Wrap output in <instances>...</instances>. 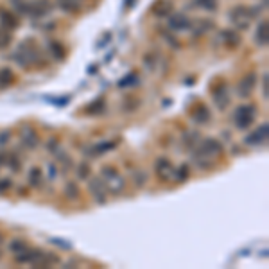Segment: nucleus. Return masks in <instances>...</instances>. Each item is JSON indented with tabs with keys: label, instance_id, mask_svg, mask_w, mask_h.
Returning a JSON list of instances; mask_svg holds the SVG:
<instances>
[{
	"label": "nucleus",
	"instance_id": "obj_1",
	"mask_svg": "<svg viewBox=\"0 0 269 269\" xmlns=\"http://www.w3.org/2000/svg\"><path fill=\"white\" fill-rule=\"evenodd\" d=\"M13 60L20 65L22 69H31L33 65H38L42 60V54H40V49L36 47V43L33 40H26L18 45L17 52L13 54Z\"/></svg>",
	"mask_w": 269,
	"mask_h": 269
},
{
	"label": "nucleus",
	"instance_id": "obj_2",
	"mask_svg": "<svg viewBox=\"0 0 269 269\" xmlns=\"http://www.w3.org/2000/svg\"><path fill=\"white\" fill-rule=\"evenodd\" d=\"M221 153H222L221 142L215 140V138H205V140L201 142L199 149L194 153V160H196V163H199V165L205 169V167L212 165L214 160L217 158Z\"/></svg>",
	"mask_w": 269,
	"mask_h": 269
},
{
	"label": "nucleus",
	"instance_id": "obj_3",
	"mask_svg": "<svg viewBox=\"0 0 269 269\" xmlns=\"http://www.w3.org/2000/svg\"><path fill=\"white\" fill-rule=\"evenodd\" d=\"M101 179H103V183H104V187H106V190H108V192H111V194L122 192V190H124V187H126L124 178L119 174V171H117L115 167H111V165L103 167V169H101Z\"/></svg>",
	"mask_w": 269,
	"mask_h": 269
},
{
	"label": "nucleus",
	"instance_id": "obj_4",
	"mask_svg": "<svg viewBox=\"0 0 269 269\" xmlns=\"http://www.w3.org/2000/svg\"><path fill=\"white\" fill-rule=\"evenodd\" d=\"M256 17V11H253V8H246V6H237L230 11V22L233 24L235 29L246 31L251 26L253 18Z\"/></svg>",
	"mask_w": 269,
	"mask_h": 269
},
{
	"label": "nucleus",
	"instance_id": "obj_5",
	"mask_svg": "<svg viewBox=\"0 0 269 269\" xmlns=\"http://www.w3.org/2000/svg\"><path fill=\"white\" fill-rule=\"evenodd\" d=\"M255 119H256V108L253 104H242L233 113V124L240 131L248 129L255 122Z\"/></svg>",
	"mask_w": 269,
	"mask_h": 269
},
{
	"label": "nucleus",
	"instance_id": "obj_6",
	"mask_svg": "<svg viewBox=\"0 0 269 269\" xmlns=\"http://www.w3.org/2000/svg\"><path fill=\"white\" fill-rule=\"evenodd\" d=\"M51 11H52L51 0H33V2H27L26 15H29L33 18H42V17H47Z\"/></svg>",
	"mask_w": 269,
	"mask_h": 269
},
{
	"label": "nucleus",
	"instance_id": "obj_7",
	"mask_svg": "<svg viewBox=\"0 0 269 269\" xmlns=\"http://www.w3.org/2000/svg\"><path fill=\"white\" fill-rule=\"evenodd\" d=\"M154 172L158 176L162 181H171L174 178V165L171 163L169 158H158L156 163H154Z\"/></svg>",
	"mask_w": 269,
	"mask_h": 269
},
{
	"label": "nucleus",
	"instance_id": "obj_8",
	"mask_svg": "<svg viewBox=\"0 0 269 269\" xmlns=\"http://www.w3.org/2000/svg\"><path fill=\"white\" fill-rule=\"evenodd\" d=\"M90 179V178H88ZM88 190L90 194H92V197L95 199V203H99V205H104L106 203V187H104L103 179L101 178H92L88 181Z\"/></svg>",
	"mask_w": 269,
	"mask_h": 269
},
{
	"label": "nucleus",
	"instance_id": "obj_9",
	"mask_svg": "<svg viewBox=\"0 0 269 269\" xmlns=\"http://www.w3.org/2000/svg\"><path fill=\"white\" fill-rule=\"evenodd\" d=\"M255 83H256V74L255 72H249L248 76H244L239 81V85H237V95H239L240 99L249 97L251 92H253V88H255Z\"/></svg>",
	"mask_w": 269,
	"mask_h": 269
},
{
	"label": "nucleus",
	"instance_id": "obj_10",
	"mask_svg": "<svg viewBox=\"0 0 269 269\" xmlns=\"http://www.w3.org/2000/svg\"><path fill=\"white\" fill-rule=\"evenodd\" d=\"M214 103H215V106H217L221 111H224L228 106H230L231 95H230V90H228V86L224 85V83H222V85H219L217 88H215V92H214Z\"/></svg>",
	"mask_w": 269,
	"mask_h": 269
},
{
	"label": "nucleus",
	"instance_id": "obj_11",
	"mask_svg": "<svg viewBox=\"0 0 269 269\" xmlns=\"http://www.w3.org/2000/svg\"><path fill=\"white\" fill-rule=\"evenodd\" d=\"M219 43L221 45H224L226 49H237L240 45V36L237 31L233 29H222L221 33H219Z\"/></svg>",
	"mask_w": 269,
	"mask_h": 269
},
{
	"label": "nucleus",
	"instance_id": "obj_12",
	"mask_svg": "<svg viewBox=\"0 0 269 269\" xmlns=\"http://www.w3.org/2000/svg\"><path fill=\"white\" fill-rule=\"evenodd\" d=\"M192 26V22L187 15L183 13H176V15H171L169 18V29L171 31H176V33H181V31H188Z\"/></svg>",
	"mask_w": 269,
	"mask_h": 269
},
{
	"label": "nucleus",
	"instance_id": "obj_13",
	"mask_svg": "<svg viewBox=\"0 0 269 269\" xmlns=\"http://www.w3.org/2000/svg\"><path fill=\"white\" fill-rule=\"evenodd\" d=\"M267 135H269V126L264 122V124L258 126V128L255 129V131L249 133L248 137L244 138V142H246L248 145H260L262 142L267 140Z\"/></svg>",
	"mask_w": 269,
	"mask_h": 269
},
{
	"label": "nucleus",
	"instance_id": "obj_14",
	"mask_svg": "<svg viewBox=\"0 0 269 269\" xmlns=\"http://www.w3.org/2000/svg\"><path fill=\"white\" fill-rule=\"evenodd\" d=\"M60 262L61 260L58 255H54V253H51V251H42V249H40L38 256H36V260L33 265H36V267H52V265L60 264Z\"/></svg>",
	"mask_w": 269,
	"mask_h": 269
},
{
	"label": "nucleus",
	"instance_id": "obj_15",
	"mask_svg": "<svg viewBox=\"0 0 269 269\" xmlns=\"http://www.w3.org/2000/svg\"><path fill=\"white\" fill-rule=\"evenodd\" d=\"M0 26H2V29H6V31H15V29H18V18H17V15L13 13V11H9V9H4V11H0Z\"/></svg>",
	"mask_w": 269,
	"mask_h": 269
},
{
	"label": "nucleus",
	"instance_id": "obj_16",
	"mask_svg": "<svg viewBox=\"0 0 269 269\" xmlns=\"http://www.w3.org/2000/svg\"><path fill=\"white\" fill-rule=\"evenodd\" d=\"M22 144L26 145L27 149H35V147H38V144H40L38 133H36L33 128H29V126H26V128L22 129Z\"/></svg>",
	"mask_w": 269,
	"mask_h": 269
},
{
	"label": "nucleus",
	"instance_id": "obj_17",
	"mask_svg": "<svg viewBox=\"0 0 269 269\" xmlns=\"http://www.w3.org/2000/svg\"><path fill=\"white\" fill-rule=\"evenodd\" d=\"M172 9H174V6H172L171 0H158V2L153 6V13L156 15V17L163 18V17H169V15L172 13Z\"/></svg>",
	"mask_w": 269,
	"mask_h": 269
},
{
	"label": "nucleus",
	"instance_id": "obj_18",
	"mask_svg": "<svg viewBox=\"0 0 269 269\" xmlns=\"http://www.w3.org/2000/svg\"><path fill=\"white\" fill-rule=\"evenodd\" d=\"M83 2L85 0H58V8L61 11H65V13L74 15L83 8Z\"/></svg>",
	"mask_w": 269,
	"mask_h": 269
},
{
	"label": "nucleus",
	"instance_id": "obj_19",
	"mask_svg": "<svg viewBox=\"0 0 269 269\" xmlns=\"http://www.w3.org/2000/svg\"><path fill=\"white\" fill-rule=\"evenodd\" d=\"M267 40H269V26H267V22L264 20L258 24V27H256L255 42H256V45L265 47V45H267Z\"/></svg>",
	"mask_w": 269,
	"mask_h": 269
},
{
	"label": "nucleus",
	"instance_id": "obj_20",
	"mask_svg": "<svg viewBox=\"0 0 269 269\" xmlns=\"http://www.w3.org/2000/svg\"><path fill=\"white\" fill-rule=\"evenodd\" d=\"M190 117H192V120L197 122V124H206L210 120V110L206 106H203V104H197L192 110V115Z\"/></svg>",
	"mask_w": 269,
	"mask_h": 269
},
{
	"label": "nucleus",
	"instance_id": "obj_21",
	"mask_svg": "<svg viewBox=\"0 0 269 269\" xmlns=\"http://www.w3.org/2000/svg\"><path fill=\"white\" fill-rule=\"evenodd\" d=\"M15 83V74L11 69L4 67V69H0V90H6Z\"/></svg>",
	"mask_w": 269,
	"mask_h": 269
},
{
	"label": "nucleus",
	"instance_id": "obj_22",
	"mask_svg": "<svg viewBox=\"0 0 269 269\" xmlns=\"http://www.w3.org/2000/svg\"><path fill=\"white\" fill-rule=\"evenodd\" d=\"M29 248V242H27L26 239H13L11 242H9V251L13 253V255H18V253L26 251V249Z\"/></svg>",
	"mask_w": 269,
	"mask_h": 269
},
{
	"label": "nucleus",
	"instance_id": "obj_23",
	"mask_svg": "<svg viewBox=\"0 0 269 269\" xmlns=\"http://www.w3.org/2000/svg\"><path fill=\"white\" fill-rule=\"evenodd\" d=\"M104 110H106V101L104 99H97V101H94L92 104L86 106V113H90V115H99Z\"/></svg>",
	"mask_w": 269,
	"mask_h": 269
},
{
	"label": "nucleus",
	"instance_id": "obj_24",
	"mask_svg": "<svg viewBox=\"0 0 269 269\" xmlns=\"http://www.w3.org/2000/svg\"><path fill=\"white\" fill-rule=\"evenodd\" d=\"M29 185L31 187H40V183L43 181V174H42V169L40 167H33L29 171Z\"/></svg>",
	"mask_w": 269,
	"mask_h": 269
},
{
	"label": "nucleus",
	"instance_id": "obj_25",
	"mask_svg": "<svg viewBox=\"0 0 269 269\" xmlns=\"http://www.w3.org/2000/svg\"><path fill=\"white\" fill-rule=\"evenodd\" d=\"M190 29L194 31V35H205V33H208L210 29H212V22L210 20H199L197 24H192L190 26Z\"/></svg>",
	"mask_w": 269,
	"mask_h": 269
},
{
	"label": "nucleus",
	"instance_id": "obj_26",
	"mask_svg": "<svg viewBox=\"0 0 269 269\" xmlns=\"http://www.w3.org/2000/svg\"><path fill=\"white\" fill-rule=\"evenodd\" d=\"M49 52L54 56L56 60H61V58H65V49H63V45H61L60 42H51V43H49Z\"/></svg>",
	"mask_w": 269,
	"mask_h": 269
},
{
	"label": "nucleus",
	"instance_id": "obj_27",
	"mask_svg": "<svg viewBox=\"0 0 269 269\" xmlns=\"http://www.w3.org/2000/svg\"><path fill=\"white\" fill-rule=\"evenodd\" d=\"M113 147H115V144H113V142H106V144H97V145H94V147H92V151H94V156H101V154H104V153H108V151H111L113 149Z\"/></svg>",
	"mask_w": 269,
	"mask_h": 269
},
{
	"label": "nucleus",
	"instance_id": "obj_28",
	"mask_svg": "<svg viewBox=\"0 0 269 269\" xmlns=\"http://www.w3.org/2000/svg\"><path fill=\"white\" fill-rule=\"evenodd\" d=\"M188 174H190V167H188L187 163H183V165H179L178 169H174V178L178 179V181H185V179L188 178Z\"/></svg>",
	"mask_w": 269,
	"mask_h": 269
},
{
	"label": "nucleus",
	"instance_id": "obj_29",
	"mask_svg": "<svg viewBox=\"0 0 269 269\" xmlns=\"http://www.w3.org/2000/svg\"><path fill=\"white\" fill-rule=\"evenodd\" d=\"M65 196L69 197V199H77L79 197V188L74 181H69V183L65 185Z\"/></svg>",
	"mask_w": 269,
	"mask_h": 269
},
{
	"label": "nucleus",
	"instance_id": "obj_30",
	"mask_svg": "<svg viewBox=\"0 0 269 269\" xmlns=\"http://www.w3.org/2000/svg\"><path fill=\"white\" fill-rule=\"evenodd\" d=\"M137 83H138V76H137V74H129V76H126L124 79H120L119 86H120V88H128V86H135Z\"/></svg>",
	"mask_w": 269,
	"mask_h": 269
},
{
	"label": "nucleus",
	"instance_id": "obj_31",
	"mask_svg": "<svg viewBox=\"0 0 269 269\" xmlns=\"http://www.w3.org/2000/svg\"><path fill=\"white\" fill-rule=\"evenodd\" d=\"M11 43V33L6 29H0V49H8Z\"/></svg>",
	"mask_w": 269,
	"mask_h": 269
},
{
	"label": "nucleus",
	"instance_id": "obj_32",
	"mask_svg": "<svg viewBox=\"0 0 269 269\" xmlns=\"http://www.w3.org/2000/svg\"><path fill=\"white\" fill-rule=\"evenodd\" d=\"M196 4L201 9H206V11H214L217 8V0H196Z\"/></svg>",
	"mask_w": 269,
	"mask_h": 269
},
{
	"label": "nucleus",
	"instance_id": "obj_33",
	"mask_svg": "<svg viewBox=\"0 0 269 269\" xmlns=\"http://www.w3.org/2000/svg\"><path fill=\"white\" fill-rule=\"evenodd\" d=\"M77 178L79 179H88L90 178V165L88 163H81L77 167Z\"/></svg>",
	"mask_w": 269,
	"mask_h": 269
},
{
	"label": "nucleus",
	"instance_id": "obj_34",
	"mask_svg": "<svg viewBox=\"0 0 269 269\" xmlns=\"http://www.w3.org/2000/svg\"><path fill=\"white\" fill-rule=\"evenodd\" d=\"M8 163H9V167H11V171H13V172L20 171V160H17V156H15V154H11V156H9Z\"/></svg>",
	"mask_w": 269,
	"mask_h": 269
},
{
	"label": "nucleus",
	"instance_id": "obj_35",
	"mask_svg": "<svg viewBox=\"0 0 269 269\" xmlns=\"http://www.w3.org/2000/svg\"><path fill=\"white\" fill-rule=\"evenodd\" d=\"M262 88H264V92H262V97L267 99V97H269V90H267V74H264V77H262Z\"/></svg>",
	"mask_w": 269,
	"mask_h": 269
},
{
	"label": "nucleus",
	"instance_id": "obj_36",
	"mask_svg": "<svg viewBox=\"0 0 269 269\" xmlns=\"http://www.w3.org/2000/svg\"><path fill=\"white\" fill-rule=\"evenodd\" d=\"M9 187H11V179H9V178L0 179V192H6Z\"/></svg>",
	"mask_w": 269,
	"mask_h": 269
},
{
	"label": "nucleus",
	"instance_id": "obj_37",
	"mask_svg": "<svg viewBox=\"0 0 269 269\" xmlns=\"http://www.w3.org/2000/svg\"><path fill=\"white\" fill-rule=\"evenodd\" d=\"M9 137H11V133L6 131V133H0V144H8Z\"/></svg>",
	"mask_w": 269,
	"mask_h": 269
},
{
	"label": "nucleus",
	"instance_id": "obj_38",
	"mask_svg": "<svg viewBox=\"0 0 269 269\" xmlns=\"http://www.w3.org/2000/svg\"><path fill=\"white\" fill-rule=\"evenodd\" d=\"M6 162H8V156H6V154H4V153H0V167L4 165V163H6Z\"/></svg>",
	"mask_w": 269,
	"mask_h": 269
},
{
	"label": "nucleus",
	"instance_id": "obj_39",
	"mask_svg": "<svg viewBox=\"0 0 269 269\" xmlns=\"http://www.w3.org/2000/svg\"><path fill=\"white\" fill-rule=\"evenodd\" d=\"M2 242H4V235L0 233V258H2Z\"/></svg>",
	"mask_w": 269,
	"mask_h": 269
}]
</instances>
